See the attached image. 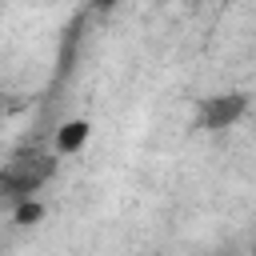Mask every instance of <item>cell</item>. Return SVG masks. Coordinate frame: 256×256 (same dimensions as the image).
<instances>
[{"instance_id":"6da1fadb","label":"cell","mask_w":256,"mask_h":256,"mask_svg":"<svg viewBox=\"0 0 256 256\" xmlns=\"http://www.w3.org/2000/svg\"><path fill=\"white\" fill-rule=\"evenodd\" d=\"M248 108V96L244 92H224V96H208L204 100V112H200V124L208 132H220V128H232Z\"/></svg>"},{"instance_id":"7a4b0ae2","label":"cell","mask_w":256,"mask_h":256,"mask_svg":"<svg viewBox=\"0 0 256 256\" xmlns=\"http://www.w3.org/2000/svg\"><path fill=\"white\" fill-rule=\"evenodd\" d=\"M88 132H92L88 120H68V124H60V132H56V152H64V156L80 152L84 140H88Z\"/></svg>"},{"instance_id":"3957f363","label":"cell","mask_w":256,"mask_h":256,"mask_svg":"<svg viewBox=\"0 0 256 256\" xmlns=\"http://www.w3.org/2000/svg\"><path fill=\"white\" fill-rule=\"evenodd\" d=\"M40 216H44V204H40V200H32V196H28V200H20V204L12 208V220H16L20 228H32Z\"/></svg>"},{"instance_id":"277c9868","label":"cell","mask_w":256,"mask_h":256,"mask_svg":"<svg viewBox=\"0 0 256 256\" xmlns=\"http://www.w3.org/2000/svg\"><path fill=\"white\" fill-rule=\"evenodd\" d=\"M92 4H96V8H100V12H108V8H112V4H116V0H92Z\"/></svg>"}]
</instances>
